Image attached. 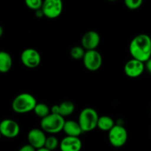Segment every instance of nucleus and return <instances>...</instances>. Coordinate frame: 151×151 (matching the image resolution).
Wrapping results in <instances>:
<instances>
[{
	"instance_id": "obj_27",
	"label": "nucleus",
	"mask_w": 151,
	"mask_h": 151,
	"mask_svg": "<svg viewBox=\"0 0 151 151\" xmlns=\"http://www.w3.org/2000/svg\"><path fill=\"white\" fill-rule=\"evenodd\" d=\"M36 151H50V150H47V149L45 148V147H42V148L38 149V150H36Z\"/></svg>"
},
{
	"instance_id": "obj_19",
	"label": "nucleus",
	"mask_w": 151,
	"mask_h": 151,
	"mask_svg": "<svg viewBox=\"0 0 151 151\" xmlns=\"http://www.w3.org/2000/svg\"><path fill=\"white\" fill-rule=\"evenodd\" d=\"M86 50L82 46H75L70 50V55L73 59L77 60H81L85 55Z\"/></svg>"
},
{
	"instance_id": "obj_5",
	"label": "nucleus",
	"mask_w": 151,
	"mask_h": 151,
	"mask_svg": "<svg viewBox=\"0 0 151 151\" xmlns=\"http://www.w3.org/2000/svg\"><path fill=\"white\" fill-rule=\"evenodd\" d=\"M128 137L127 130L121 125H115L109 132V142L115 147H121L125 145Z\"/></svg>"
},
{
	"instance_id": "obj_25",
	"label": "nucleus",
	"mask_w": 151,
	"mask_h": 151,
	"mask_svg": "<svg viewBox=\"0 0 151 151\" xmlns=\"http://www.w3.org/2000/svg\"><path fill=\"white\" fill-rule=\"evenodd\" d=\"M35 15H36V16L38 18H41V17H43V16H44V13H43V11L41 10H37V11H35Z\"/></svg>"
},
{
	"instance_id": "obj_9",
	"label": "nucleus",
	"mask_w": 151,
	"mask_h": 151,
	"mask_svg": "<svg viewBox=\"0 0 151 151\" xmlns=\"http://www.w3.org/2000/svg\"><path fill=\"white\" fill-rule=\"evenodd\" d=\"M0 132L1 136L6 138H16L20 133V127L16 121L5 119L0 122Z\"/></svg>"
},
{
	"instance_id": "obj_29",
	"label": "nucleus",
	"mask_w": 151,
	"mask_h": 151,
	"mask_svg": "<svg viewBox=\"0 0 151 151\" xmlns=\"http://www.w3.org/2000/svg\"><path fill=\"white\" fill-rule=\"evenodd\" d=\"M150 113H151V107H150Z\"/></svg>"
},
{
	"instance_id": "obj_28",
	"label": "nucleus",
	"mask_w": 151,
	"mask_h": 151,
	"mask_svg": "<svg viewBox=\"0 0 151 151\" xmlns=\"http://www.w3.org/2000/svg\"><path fill=\"white\" fill-rule=\"evenodd\" d=\"M2 137V136H1V132H0V139H1V137Z\"/></svg>"
},
{
	"instance_id": "obj_16",
	"label": "nucleus",
	"mask_w": 151,
	"mask_h": 151,
	"mask_svg": "<svg viewBox=\"0 0 151 151\" xmlns=\"http://www.w3.org/2000/svg\"><path fill=\"white\" fill-rule=\"evenodd\" d=\"M13 65L12 57L5 51H0V72L7 73L10 70Z\"/></svg>"
},
{
	"instance_id": "obj_23",
	"label": "nucleus",
	"mask_w": 151,
	"mask_h": 151,
	"mask_svg": "<svg viewBox=\"0 0 151 151\" xmlns=\"http://www.w3.org/2000/svg\"><path fill=\"white\" fill-rule=\"evenodd\" d=\"M19 151H36V150L33 147H32L30 145L27 144L21 147V148L19 149Z\"/></svg>"
},
{
	"instance_id": "obj_20",
	"label": "nucleus",
	"mask_w": 151,
	"mask_h": 151,
	"mask_svg": "<svg viewBox=\"0 0 151 151\" xmlns=\"http://www.w3.org/2000/svg\"><path fill=\"white\" fill-rule=\"evenodd\" d=\"M59 145H60V142L58 141L57 137H55V136H50V137H47L44 147L47 148V150L53 151L56 150L58 147H59Z\"/></svg>"
},
{
	"instance_id": "obj_18",
	"label": "nucleus",
	"mask_w": 151,
	"mask_h": 151,
	"mask_svg": "<svg viewBox=\"0 0 151 151\" xmlns=\"http://www.w3.org/2000/svg\"><path fill=\"white\" fill-rule=\"evenodd\" d=\"M33 111L37 116L43 119L51 113V109L45 103H37Z\"/></svg>"
},
{
	"instance_id": "obj_2",
	"label": "nucleus",
	"mask_w": 151,
	"mask_h": 151,
	"mask_svg": "<svg viewBox=\"0 0 151 151\" xmlns=\"http://www.w3.org/2000/svg\"><path fill=\"white\" fill-rule=\"evenodd\" d=\"M37 100L29 93H22L16 96L12 103V109L17 114H27L34 111Z\"/></svg>"
},
{
	"instance_id": "obj_4",
	"label": "nucleus",
	"mask_w": 151,
	"mask_h": 151,
	"mask_svg": "<svg viewBox=\"0 0 151 151\" xmlns=\"http://www.w3.org/2000/svg\"><path fill=\"white\" fill-rule=\"evenodd\" d=\"M65 122L64 118L60 115L50 113L48 116L41 119V129L50 134H58L63 131Z\"/></svg>"
},
{
	"instance_id": "obj_6",
	"label": "nucleus",
	"mask_w": 151,
	"mask_h": 151,
	"mask_svg": "<svg viewBox=\"0 0 151 151\" xmlns=\"http://www.w3.org/2000/svg\"><path fill=\"white\" fill-rule=\"evenodd\" d=\"M84 66L88 71L94 72L101 67L103 63V58L101 54L97 50L86 51L85 55L83 58Z\"/></svg>"
},
{
	"instance_id": "obj_10",
	"label": "nucleus",
	"mask_w": 151,
	"mask_h": 151,
	"mask_svg": "<svg viewBox=\"0 0 151 151\" xmlns=\"http://www.w3.org/2000/svg\"><path fill=\"white\" fill-rule=\"evenodd\" d=\"M47 136L45 132L41 128H32L28 132V144L33 147L35 150H38L45 145Z\"/></svg>"
},
{
	"instance_id": "obj_17",
	"label": "nucleus",
	"mask_w": 151,
	"mask_h": 151,
	"mask_svg": "<svg viewBox=\"0 0 151 151\" xmlns=\"http://www.w3.org/2000/svg\"><path fill=\"white\" fill-rule=\"evenodd\" d=\"M115 125L114 121L111 116H101L99 117L97 122V128L103 131H109L114 128Z\"/></svg>"
},
{
	"instance_id": "obj_30",
	"label": "nucleus",
	"mask_w": 151,
	"mask_h": 151,
	"mask_svg": "<svg viewBox=\"0 0 151 151\" xmlns=\"http://www.w3.org/2000/svg\"><path fill=\"white\" fill-rule=\"evenodd\" d=\"M150 38H151V36H150Z\"/></svg>"
},
{
	"instance_id": "obj_14",
	"label": "nucleus",
	"mask_w": 151,
	"mask_h": 151,
	"mask_svg": "<svg viewBox=\"0 0 151 151\" xmlns=\"http://www.w3.org/2000/svg\"><path fill=\"white\" fill-rule=\"evenodd\" d=\"M75 104L72 101H63L60 105H55L52 107L51 113L59 114L63 118L72 114L75 111Z\"/></svg>"
},
{
	"instance_id": "obj_8",
	"label": "nucleus",
	"mask_w": 151,
	"mask_h": 151,
	"mask_svg": "<svg viewBox=\"0 0 151 151\" xmlns=\"http://www.w3.org/2000/svg\"><path fill=\"white\" fill-rule=\"evenodd\" d=\"M21 61L26 67L34 69L41 64V56L35 49H25L21 54Z\"/></svg>"
},
{
	"instance_id": "obj_7",
	"label": "nucleus",
	"mask_w": 151,
	"mask_h": 151,
	"mask_svg": "<svg viewBox=\"0 0 151 151\" xmlns=\"http://www.w3.org/2000/svg\"><path fill=\"white\" fill-rule=\"evenodd\" d=\"M63 7V2L60 0H45L43 2L41 10L45 17L53 19L60 16Z\"/></svg>"
},
{
	"instance_id": "obj_1",
	"label": "nucleus",
	"mask_w": 151,
	"mask_h": 151,
	"mask_svg": "<svg viewBox=\"0 0 151 151\" xmlns=\"http://www.w3.org/2000/svg\"><path fill=\"white\" fill-rule=\"evenodd\" d=\"M129 52L134 59L145 63L151 58V38L147 34L136 35L129 45Z\"/></svg>"
},
{
	"instance_id": "obj_24",
	"label": "nucleus",
	"mask_w": 151,
	"mask_h": 151,
	"mask_svg": "<svg viewBox=\"0 0 151 151\" xmlns=\"http://www.w3.org/2000/svg\"><path fill=\"white\" fill-rule=\"evenodd\" d=\"M145 69L151 75V58L149 59L147 62L145 63Z\"/></svg>"
},
{
	"instance_id": "obj_11",
	"label": "nucleus",
	"mask_w": 151,
	"mask_h": 151,
	"mask_svg": "<svg viewBox=\"0 0 151 151\" xmlns=\"http://www.w3.org/2000/svg\"><path fill=\"white\" fill-rule=\"evenodd\" d=\"M145 69V63L136 59L128 60L124 66L125 75L131 78H136L142 75Z\"/></svg>"
},
{
	"instance_id": "obj_12",
	"label": "nucleus",
	"mask_w": 151,
	"mask_h": 151,
	"mask_svg": "<svg viewBox=\"0 0 151 151\" xmlns=\"http://www.w3.org/2000/svg\"><path fill=\"white\" fill-rule=\"evenodd\" d=\"M100 43V36L98 32L89 30L86 32L81 38V44L86 51L94 50Z\"/></svg>"
},
{
	"instance_id": "obj_13",
	"label": "nucleus",
	"mask_w": 151,
	"mask_h": 151,
	"mask_svg": "<svg viewBox=\"0 0 151 151\" xmlns=\"http://www.w3.org/2000/svg\"><path fill=\"white\" fill-rule=\"evenodd\" d=\"M60 151H81L82 148V142L79 137H65L60 142Z\"/></svg>"
},
{
	"instance_id": "obj_26",
	"label": "nucleus",
	"mask_w": 151,
	"mask_h": 151,
	"mask_svg": "<svg viewBox=\"0 0 151 151\" xmlns=\"http://www.w3.org/2000/svg\"><path fill=\"white\" fill-rule=\"evenodd\" d=\"M3 32H4V30H3V28H2V27H1V25H0V38H1V37L2 36Z\"/></svg>"
},
{
	"instance_id": "obj_3",
	"label": "nucleus",
	"mask_w": 151,
	"mask_h": 151,
	"mask_svg": "<svg viewBox=\"0 0 151 151\" xmlns=\"http://www.w3.org/2000/svg\"><path fill=\"white\" fill-rule=\"evenodd\" d=\"M100 116L92 108H85L81 111L78 117V123L83 132H90L97 128V122Z\"/></svg>"
},
{
	"instance_id": "obj_15",
	"label": "nucleus",
	"mask_w": 151,
	"mask_h": 151,
	"mask_svg": "<svg viewBox=\"0 0 151 151\" xmlns=\"http://www.w3.org/2000/svg\"><path fill=\"white\" fill-rule=\"evenodd\" d=\"M63 131L68 137H79L83 133L78 122L74 120H67L65 122Z\"/></svg>"
},
{
	"instance_id": "obj_22",
	"label": "nucleus",
	"mask_w": 151,
	"mask_h": 151,
	"mask_svg": "<svg viewBox=\"0 0 151 151\" xmlns=\"http://www.w3.org/2000/svg\"><path fill=\"white\" fill-rule=\"evenodd\" d=\"M142 0H125V4L130 10H137L142 5Z\"/></svg>"
},
{
	"instance_id": "obj_21",
	"label": "nucleus",
	"mask_w": 151,
	"mask_h": 151,
	"mask_svg": "<svg viewBox=\"0 0 151 151\" xmlns=\"http://www.w3.org/2000/svg\"><path fill=\"white\" fill-rule=\"evenodd\" d=\"M43 2L44 1L41 0H27L25 1L27 7H29L31 10H33L37 11L38 10H41L42 7Z\"/></svg>"
}]
</instances>
